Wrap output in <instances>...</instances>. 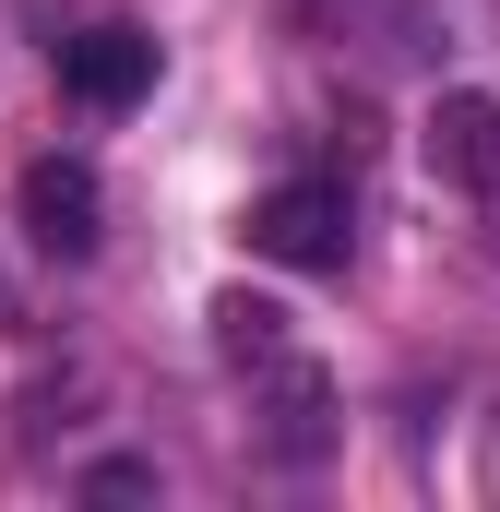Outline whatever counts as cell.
<instances>
[{"label": "cell", "instance_id": "obj_1", "mask_svg": "<svg viewBox=\"0 0 500 512\" xmlns=\"http://www.w3.org/2000/svg\"><path fill=\"white\" fill-rule=\"evenodd\" d=\"M250 251L286 274H334L346 262V179H274L250 203Z\"/></svg>", "mask_w": 500, "mask_h": 512}, {"label": "cell", "instance_id": "obj_2", "mask_svg": "<svg viewBox=\"0 0 500 512\" xmlns=\"http://www.w3.org/2000/svg\"><path fill=\"white\" fill-rule=\"evenodd\" d=\"M12 203H24V239H36L48 262H84L96 239H108V179H96L84 155H36Z\"/></svg>", "mask_w": 500, "mask_h": 512}, {"label": "cell", "instance_id": "obj_3", "mask_svg": "<svg viewBox=\"0 0 500 512\" xmlns=\"http://www.w3.org/2000/svg\"><path fill=\"white\" fill-rule=\"evenodd\" d=\"M60 84H72L84 108H131V96L155 84V36H143V24H84V36H60Z\"/></svg>", "mask_w": 500, "mask_h": 512}, {"label": "cell", "instance_id": "obj_4", "mask_svg": "<svg viewBox=\"0 0 500 512\" xmlns=\"http://www.w3.org/2000/svg\"><path fill=\"white\" fill-rule=\"evenodd\" d=\"M429 179H453V191H477V203L500 191V96L465 84V96L429 108Z\"/></svg>", "mask_w": 500, "mask_h": 512}, {"label": "cell", "instance_id": "obj_5", "mask_svg": "<svg viewBox=\"0 0 500 512\" xmlns=\"http://www.w3.org/2000/svg\"><path fill=\"white\" fill-rule=\"evenodd\" d=\"M262 382H274V453H286V465H310V453L334 441V382H322V370H310L298 346H286V358H274Z\"/></svg>", "mask_w": 500, "mask_h": 512}, {"label": "cell", "instance_id": "obj_6", "mask_svg": "<svg viewBox=\"0 0 500 512\" xmlns=\"http://www.w3.org/2000/svg\"><path fill=\"white\" fill-rule=\"evenodd\" d=\"M215 346H227L239 370H274V358H286V310L250 298V286H227V298H215Z\"/></svg>", "mask_w": 500, "mask_h": 512}, {"label": "cell", "instance_id": "obj_7", "mask_svg": "<svg viewBox=\"0 0 500 512\" xmlns=\"http://www.w3.org/2000/svg\"><path fill=\"white\" fill-rule=\"evenodd\" d=\"M84 501H155V465H96Z\"/></svg>", "mask_w": 500, "mask_h": 512}, {"label": "cell", "instance_id": "obj_8", "mask_svg": "<svg viewBox=\"0 0 500 512\" xmlns=\"http://www.w3.org/2000/svg\"><path fill=\"white\" fill-rule=\"evenodd\" d=\"M477 489H489V501H500V417H489V465H477Z\"/></svg>", "mask_w": 500, "mask_h": 512}, {"label": "cell", "instance_id": "obj_9", "mask_svg": "<svg viewBox=\"0 0 500 512\" xmlns=\"http://www.w3.org/2000/svg\"><path fill=\"white\" fill-rule=\"evenodd\" d=\"M298 12H310V24H322V12H334V0H298Z\"/></svg>", "mask_w": 500, "mask_h": 512}]
</instances>
